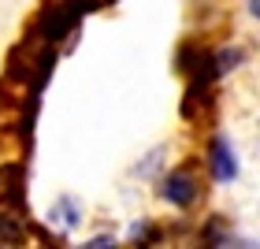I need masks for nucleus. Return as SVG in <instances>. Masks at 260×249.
Segmentation results:
<instances>
[{
	"mask_svg": "<svg viewBox=\"0 0 260 249\" xmlns=\"http://www.w3.org/2000/svg\"><path fill=\"white\" fill-rule=\"evenodd\" d=\"M197 197H201V179L190 168H179L164 179V201H171L175 208H190Z\"/></svg>",
	"mask_w": 260,
	"mask_h": 249,
	"instance_id": "nucleus-1",
	"label": "nucleus"
},
{
	"mask_svg": "<svg viewBox=\"0 0 260 249\" xmlns=\"http://www.w3.org/2000/svg\"><path fill=\"white\" fill-rule=\"evenodd\" d=\"M208 164H212V175H216L219 182H231L234 175H238V160H234V152H231V145H227L223 138L212 141V157H208Z\"/></svg>",
	"mask_w": 260,
	"mask_h": 249,
	"instance_id": "nucleus-2",
	"label": "nucleus"
},
{
	"mask_svg": "<svg viewBox=\"0 0 260 249\" xmlns=\"http://www.w3.org/2000/svg\"><path fill=\"white\" fill-rule=\"evenodd\" d=\"M22 231H26V220H22L19 212H0V245L19 242Z\"/></svg>",
	"mask_w": 260,
	"mask_h": 249,
	"instance_id": "nucleus-3",
	"label": "nucleus"
},
{
	"mask_svg": "<svg viewBox=\"0 0 260 249\" xmlns=\"http://www.w3.org/2000/svg\"><path fill=\"white\" fill-rule=\"evenodd\" d=\"M63 216V227H71V223H75L78 216H75V205H71V201H60V208H56Z\"/></svg>",
	"mask_w": 260,
	"mask_h": 249,
	"instance_id": "nucleus-4",
	"label": "nucleus"
},
{
	"mask_svg": "<svg viewBox=\"0 0 260 249\" xmlns=\"http://www.w3.org/2000/svg\"><path fill=\"white\" fill-rule=\"evenodd\" d=\"M249 11H253V19H260V0H249Z\"/></svg>",
	"mask_w": 260,
	"mask_h": 249,
	"instance_id": "nucleus-5",
	"label": "nucleus"
}]
</instances>
